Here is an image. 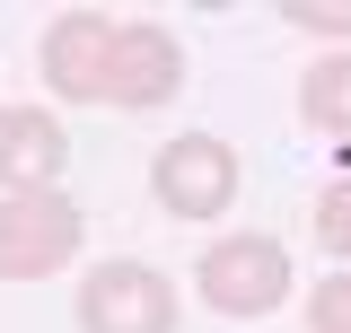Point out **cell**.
<instances>
[{
	"instance_id": "1",
	"label": "cell",
	"mask_w": 351,
	"mask_h": 333,
	"mask_svg": "<svg viewBox=\"0 0 351 333\" xmlns=\"http://www.w3.org/2000/svg\"><path fill=\"white\" fill-rule=\"evenodd\" d=\"M44 88L53 97H80V106H158L184 88V44L149 18H97L71 9L44 27Z\"/></svg>"
},
{
	"instance_id": "2",
	"label": "cell",
	"mask_w": 351,
	"mask_h": 333,
	"mask_svg": "<svg viewBox=\"0 0 351 333\" xmlns=\"http://www.w3.org/2000/svg\"><path fill=\"white\" fill-rule=\"evenodd\" d=\"M193 290H202V307L255 325V316H272L290 298V254L272 246V237H219L202 254V272H193Z\"/></svg>"
},
{
	"instance_id": "3",
	"label": "cell",
	"mask_w": 351,
	"mask_h": 333,
	"mask_svg": "<svg viewBox=\"0 0 351 333\" xmlns=\"http://www.w3.org/2000/svg\"><path fill=\"white\" fill-rule=\"evenodd\" d=\"M80 254V210L44 193H0V281H44Z\"/></svg>"
},
{
	"instance_id": "4",
	"label": "cell",
	"mask_w": 351,
	"mask_h": 333,
	"mask_svg": "<svg viewBox=\"0 0 351 333\" xmlns=\"http://www.w3.org/2000/svg\"><path fill=\"white\" fill-rule=\"evenodd\" d=\"M149 184H158V210H176V219H219L237 202V149L219 132H184L158 149Z\"/></svg>"
},
{
	"instance_id": "5",
	"label": "cell",
	"mask_w": 351,
	"mask_h": 333,
	"mask_svg": "<svg viewBox=\"0 0 351 333\" xmlns=\"http://www.w3.org/2000/svg\"><path fill=\"white\" fill-rule=\"evenodd\" d=\"M80 333H176V290L149 263H97L80 281Z\"/></svg>"
},
{
	"instance_id": "6",
	"label": "cell",
	"mask_w": 351,
	"mask_h": 333,
	"mask_svg": "<svg viewBox=\"0 0 351 333\" xmlns=\"http://www.w3.org/2000/svg\"><path fill=\"white\" fill-rule=\"evenodd\" d=\"M62 158H71V140L44 106H0V184L9 193H44L62 175Z\"/></svg>"
},
{
	"instance_id": "7",
	"label": "cell",
	"mask_w": 351,
	"mask_h": 333,
	"mask_svg": "<svg viewBox=\"0 0 351 333\" xmlns=\"http://www.w3.org/2000/svg\"><path fill=\"white\" fill-rule=\"evenodd\" d=\"M299 106H307V123H316V132L351 140V53H334V62H316V71H307Z\"/></svg>"
},
{
	"instance_id": "8",
	"label": "cell",
	"mask_w": 351,
	"mask_h": 333,
	"mask_svg": "<svg viewBox=\"0 0 351 333\" xmlns=\"http://www.w3.org/2000/svg\"><path fill=\"white\" fill-rule=\"evenodd\" d=\"M307 333H351V272L316 281V298H307Z\"/></svg>"
},
{
	"instance_id": "9",
	"label": "cell",
	"mask_w": 351,
	"mask_h": 333,
	"mask_svg": "<svg viewBox=\"0 0 351 333\" xmlns=\"http://www.w3.org/2000/svg\"><path fill=\"white\" fill-rule=\"evenodd\" d=\"M316 246L351 254V175H343V184H325V202H316Z\"/></svg>"
},
{
	"instance_id": "10",
	"label": "cell",
	"mask_w": 351,
	"mask_h": 333,
	"mask_svg": "<svg viewBox=\"0 0 351 333\" xmlns=\"http://www.w3.org/2000/svg\"><path fill=\"white\" fill-rule=\"evenodd\" d=\"M281 18H290V27H316V36H351V0H325V9H316V0H290Z\"/></svg>"
}]
</instances>
